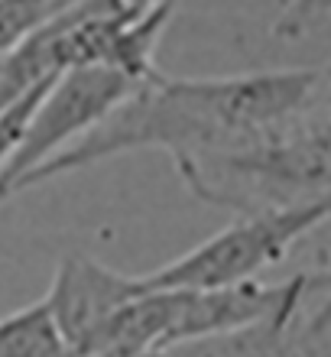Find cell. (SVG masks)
I'll return each mask as SVG.
<instances>
[{
    "label": "cell",
    "instance_id": "6da1fadb",
    "mask_svg": "<svg viewBox=\"0 0 331 357\" xmlns=\"http://www.w3.org/2000/svg\"><path fill=\"white\" fill-rule=\"evenodd\" d=\"M315 121H331L328 62L211 78H169L156 72L82 140L43 162L20 192L123 153L162 150L176 162L256 146Z\"/></svg>",
    "mask_w": 331,
    "mask_h": 357
},
{
    "label": "cell",
    "instance_id": "52a82bcc",
    "mask_svg": "<svg viewBox=\"0 0 331 357\" xmlns=\"http://www.w3.org/2000/svg\"><path fill=\"white\" fill-rule=\"evenodd\" d=\"M78 0H0V59L46 29Z\"/></svg>",
    "mask_w": 331,
    "mask_h": 357
},
{
    "label": "cell",
    "instance_id": "8fae6325",
    "mask_svg": "<svg viewBox=\"0 0 331 357\" xmlns=\"http://www.w3.org/2000/svg\"><path fill=\"white\" fill-rule=\"evenodd\" d=\"M328 101H331V62H328Z\"/></svg>",
    "mask_w": 331,
    "mask_h": 357
},
{
    "label": "cell",
    "instance_id": "ba28073f",
    "mask_svg": "<svg viewBox=\"0 0 331 357\" xmlns=\"http://www.w3.org/2000/svg\"><path fill=\"white\" fill-rule=\"evenodd\" d=\"M328 20H331V0H286L279 13H276L270 33L279 43H295V39H305L312 29H318Z\"/></svg>",
    "mask_w": 331,
    "mask_h": 357
},
{
    "label": "cell",
    "instance_id": "277c9868",
    "mask_svg": "<svg viewBox=\"0 0 331 357\" xmlns=\"http://www.w3.org/2000/svg\"><path fill=\"white\" fill-rule=\"evenodd\" d=\"M146 289L150 286L143 276H130L107 264H98L95 257L68 254L59 260L56 276L43 299L68 348L75 351V357H82L98 331L111 321L114 312H121Z\"/></svg>",
    "mask_w": 331,
    "mask_h": 357
},
{
    "label": "cell",
    "instance_id": "9c48e42d",
    "mask_svg": "<svg viewBox=\"0 0 331 357\" xmlns=\"http://www.w3.org/2000/svg\"><path fill=\"white\" fill-rule=\"evenodd\" d=\"M293 357H331V289L318 292V302L302 309Z\"/></svg>",
    "mask_w": 331,
    "mask_h": 357
},
{
    "label": "cell",
    "instance_id": "30bf717a",
    "mask_svg": "<svg viewBox=\"0 0 331 357\" xmlns=\"http://www.w3.org/2000/svg\"><path fill=\"white\" fill-rule=\"evenodd\" d=\"M127 7H146V3H153V0H123Z\"/></svg>",
    "mask_w": 331,
    "mask_h": 357
},
{
    "label": "cell",
    "instance_id": "5b68a950",
    "mask_svg": "<svg viewBox=\"0 0 331 357\" xmlns=\"http://www.w3.org/2000/svg\"><path fill=\"white\" fill-rule=\"evenodd\" d=\"M309 302L279 309L254 325H244V328L179 341V344L160 351V357H293L299 319H302V309Z\"/></svg>",
    "mask_w": 331,
    "mask_h": 357
},
{
    "label": "cell",
    "instance_id": "3957f363",
    "mask_svg": "<svg viewBox=\"0 0 331 357\" xmlns=\"http://www.w3.org/2000/svg\"><path fill=\"white\" fill-rule=\"evenodd\" d=\"M143 82L107 68H72L52 82L36 101L26 127L20 133L10 160L0 169V205L20 195V188L33 172L82 140L95 123H101L117 104L133 94Z\"/></svg>",
    "mask_w": 331,
    "mask_h": 357
},
{
    "label": "cell",
    "instance_id": "8992f818",
    "mask_svg": "<svg viewBox=\"0 0 331 357\" xmlns=\"http://www.w3.org/2000/svg\"><path fill=\"white\" fill-rule=\"evenodd\" d=\"M0 357H75V351L62 338L46 299H36L0 319Z\"/></svg>",
    "mask_w": 331,
    "mask_h": 357
},
{
    "label": "cell",
    "instance_id": "7a4b0ae2",
    "mask_svg": "<svg viewBox=\"0 0 331 357\" xmlns=\"http://www.w3.org/2000/svg\"><path fill=\"white\" fill-rule=\"evenodd\" d=\"M325 221H331V198L237 215L199 247L156 266L153 273H143V280L150 289H218L260 280V273L283 264L286 254Z\"/></svg>",
    "mask_w": 331,
    "mask_h": 357
}]
</instances>
